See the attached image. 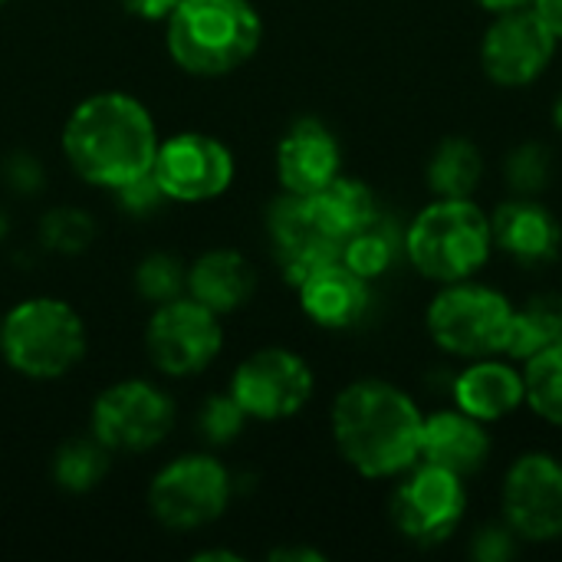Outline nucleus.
<instances>
[{
  "mask_svg": "<svg viewBox=\"0 0 562 562\" xmlns=\"http://www.w3.org/2000/svg\"><path fill=\"white\" fill-rule=\"evenodd\" d=\"M257 290V273L250 260L237 250H207L188 270V296L204 303L207 310L234 313Z\"/></svg>",
  "mask_w": 562,
  "mask_h": 562,
  "instance_id": "412c9836",
  "label": "nucleus"
},
{
  "mask_svg": "<svg viewBox=\"0 0 562 562\" xmlns=\"http://www.w3.org/2000/svg\"><path fill=\"white\" fill-rule=\"evenodd\" d=\"M270 557H273V560H310V562L323 560V553H316V550H273Z\"/></svg>",
  "mask_w": 562,
  "mask_h": 562,
  "instance_id": "c9c22d12",
  "label": "nucleus"
},
{
  "mask_svg": "<svg viewBox=\"0 0 562 562\" xmlns=\"http://www.w3.org/2000/svg\"><path fill=\"white\" fill-rule=\"evenodd\" d=\"M303 313L323 329H349L369 310V280L359 277L342 257L319 263L296 283Z\"/></svg>",
  "mask_w": 562,
  "mask_h": 562,
  "instance_id": "f3484780",
  "label": "nucleus"
},
{
  "mask_svg": "<svg viewBox=\"0 0 562 562\" xmlns=\"http://www.w3.org/2000/svg\"><path fill=\"white\" fill-rule=\"evenodd\" d=\"M517 533L510 527H487L474 537L471 557L477 562H504L517 553Z\"/></svg>",
  "mask_w": 562,
  "mask_h": 562,
  "instance_id": "2f4dec72",
  "label": "nucleus"
},
{
  "mask_svg": "<svg viewBox=\"0 0 562 562\" xmlns=\"http://www.w3.org/2000/svg\"><path fill=\"white\" fill-rule=\"evenodd\" d=\"M550 171H553V158H550V148L540 145V142H527V145H517L510 155H507V165H504V178L507 184L517 191V194H537L550 184Z\"/></svg>",
  "mask_w": 562,
  "mask_h": 562,
  "instance_id": "cd10ccee",
  "label": "nucleus"
},
{
  "mask_svg": "<svg viewBox=\"0 0 562 562\" xmlns=\"http://www.w3.org/2000/svg\"><path fill=\"white\" fill-rule=\"evenodd\" d=\"M135 286L145 300H151L158 306L188 290V270L168 254H151L148 260H142V267L135 273Z\"/></svg>",
  "mask_w": 562,
  "mask_h": 562,
  "instance_id": "c85d7f7f",
  "label": "nucleus"
},
{
  "mask_svg": "<svg viewBox=\"0 0 562 562\" xmlns=\"http://www.w3.org/2000/svg\"><path fill=\"white\" fill-rule=\"evenodd\" d=\"M109 454L112 451L95 435L72 438V441H66L56 451V458H53V477L69 494H89L109 474Z\"/></svg>",
  "mask_w": 562,
  "mask_h": 562,
  "instance_id": "a878e982",
  "label": "nucleus"
},
{
  "mask_svg": "<svg viewBox=\"0 0 562 562\" xmlns=\"http://www.w3.org/2000/svg\"><path fill=\"white\" fill-rule=\"evenodd\" d=\"M339 168V142L319 119H296L277 145V178L290 194H316Z\"/></svg>",
  "mask_w": 562,
  "mask_h": 562,
  "instance_id": "dca6fc26",
  "label": "nucleus"
},
{
  "mask_svg": "<svg viewBox=\"0 0 562 562\" xmlns=\"http://www.w3.org/2000/svg\"><path fill=\"white\" fill-rule=\"evenodd\" d=\"M501 507L507 527L527 543L562 540V464L553 454L530 451L504 477Z\"/></svg>",
  "mask_w": 562,
  "mask_h": 562,
  "instance_id": "ddd939ff",
  "label": "nucleus"
},
{
  "mask_svg": "<svg viewBox=\"0 0 562 562\" xmlns=\"http://www.w3.org/2000/svg\"><path fill=\"white\" fill-rule=\"evenodd\" d=\"M484 181V155L471 138H445L428 161V188L438 198H471Z\"/></svg>",
  "mask_w": 562,
  "mask_h": 562,
  "instance_id": "b1692460",
  "label": "nucleus"
},
{
  "mask_svg": "<svg viewBox=\"0 0 562 562\" xmlns=\"http://www.w3.org/2000/svg\"><path fill=\"white\" fill-rule=\"evenodd\" d=\"M464 507V477L422 461L405 471L392 494V524L405 540L435 547L461 527Z\"/></svg>",
  "mask_w": 562,
  "mask_h": 562,
  "instance_id": "9d476101",
  "label": "nucleus"
},
{
  "mask_svg": "<svg viewBox=\"0 0 562 562\" xmlns=\"http://www.w3.org/2000/svg\"><path fill=\"white\" fill-rule=\"evenodd\" d=\"M0 3H7V0H0Z\"/></svg>",
  "mask_w": 562,
  "mask_h": 562,
  "instance_id": "4c0bfd02",
  "label": "nucleus"
},
{
  "mask_svg": "<svg viewBox=\"0 0 562 562\" xmlns=\"http://www.w3.org/2000/svg\"><path fill=\"white\" fill-rule=\"evenodd\" d=\"M151 178L165 201L201 204L221 198L234 181L231 148L204 132H178L158 142Z\"/></svg>",
  "mask_w": 562,
  "mask_h": 562,
  "instance_id": "f8f14e48",
  "label": "nucleus"
},
{
  "mask_svg": "<svg viewBox=\"0 0 562 562\" xmlns=\"http://www.w3.org/2000/svg\"><path fill=\"white\" fill-rule=\"evenodd\" d=\"M221 346L224 329L217 323V313L184 293L168 303H158L145 329V349L151 366L175 379L204 372L221 356Z\"/></svg>",
  "mask_w": 562,
  "mask_h": 562,
  "instance_id": "6e6552de",
  "label": "nucleus"
},
{
  "mask_svg": "<svg viewBox=\"0 0 562 562\" xmlns=\"http://www.w3.org/2000/svg\"><path fill=\"white\" fill-rule=\"evenodd\" d=\"M527 405L550 425L562 428V346H553L524 362Z\"/></svg>",
  "mask_w": 562,
  "mask_h": 562,
  "instance_id": "bb28decb",
  "label": "nucleus"
},
{
  "mask_svg": "<svg viewBox=\"0 0 562 562\" xmlns=\"http://www.w3.org/2000/svg\"><path fill=\"white\" fill-rule=\"evenodd\" d=\"M553 346H562V293H543L514 310L504 356H510L514 362H527Z\"/></svg>",
  "mask_w": 562,
  "mask_h": 562,
  "instance_id": "5701e85b",
  "label": "nucleus"
},
{
  "mask_svg": "<svg viewBox=\"0 0 562 562\" xmlns=\"http://www.w3.org/2000/svg\"><path fill=\"white\" fill-rule=\"evenodd\" d=\"M398 250H405V237L398 231L395 221L375 214L362 231H356L346 244H342V260L366 277L369 283L379 280L382 273H389V267L395 263Z\"/></svg>",
  "mask_w": 562,
  "mask_h": 562,
  "instance_id": "393cba45",
  "label": "nucleus"
},
{
  "mask_svg": "<svg viewBox=\"0 0 562 562\" xmlns=\"http://www.w3.org/2000/svg\"><path fill=\"white\" fill-rule=\"evenodd\" d=\"M553 125H557V132L562 135V95L557 99V105H553Z\"/></svg>",
  "mask_w": 562,
  "mask_h": 562,
  "instance_id": "e433bc0d",
  "label": "nucleus"
},
{
  "mask_svg": "<svg viewBox=\"0 0 562 562\" xmlns=\"http://www.w3.org/2000/svg\"><path fill=\"white\" fill-rule=\"evenodd\" d=\"M151 112L125 92L82 99L63 125V155L69 168L99 188H125L151 175L158 151Z\"/></svg>",
  "mask_w": 562,
  "mask_h": 562,
  "instance_id": "f03ea898",
  "label": "nucleus"
},
{
  "mask_svg": "<svg viewBox=\"0 0 562 562\" xmlns=\"http://www.w3.org/2000/svg\"><path fill=\"white\" fill-rule=\"evenodd\" d=\"M454 405L484 425L501 422L527 405L524 372H517L510 362H497L494 356L471 359V366L454 379Z\"/></svg>",
  "mask_w": 562,
  "mask_h": 562,
  "instance_id": "aec40b11",
  "label": "nucleus"
},
{
  "mask_svg": "<svg viewBox=\"0 0 562 562\" xmlns=\"http://www.w3.org/2000/svg\"><path fill=\"white\" fill-rule=\"evenodd\" d=\"M175 425V402L165 389L145 379H122L109 385L92 405V435L109 451L142 454L168 438Z\"/></svg>",
  "mask_w": 562,
  "mask_h": 562,
  "instance_id": "1a4fd4ad",
  "label": "nucleus"
},
{
  "mask_svg": "<svg viewBox=\"0 0 562 562\" xmlns=\"http://www.w3.org/2000/svg\"><path fill=\"white\" fill-rule=\"evenodd\" d=\"M263 40V20L250 0H181L165 20L171 59L194 76L240 69Z\"/></svg>",
  "mask_w": 562,
  "mask_h": 562,
  "instance_id": "7ed1b4c3",
  "label": "nucleus"
},
{
  "mask_svg": "<svg viewBox=\"0 0 562 562\" xmlns=\"http://www.w3.org/2000/svg\"><path fill=\"white\" fill-rule=\"evenodd\" d=\"M474 3H481V7H484V10H491V13H507V10L530 7L533 0H474Z\"/></svg>",
  "mask_w": 562,
  "mask_h": 562,
  "instance_id": "f704fd0d",
  "label": "nucleus"
},
{
  "mask_svg": "<svg viewBox=\"0 0 562 562\" xmlns=\"http://www.w3.org/2000/svg\"><path fill=\"white\" fill-rule=\"evenodd\" d=\"M178 3H181V0H122V7H125L132 16L148 20V23H165Z\"/></svg>",
  "mask_w": 562,
  "mask_h": 562,
  "instance_id": "473e14b6",
  "label": "nucleus"
},
{
  "mask_svg": "<svg viewBox=\"0 0 562 562\" xmlns=\"http://www.w3.org/2000/svg\"><path fill=\"white\" fill-rule=\"evenodd\" d=\"M491 217L471 198H435L405 234L412 267L435 283L471 280L491 257Z\"/></svg>",
  "mask_w": 562,
  "mask_h": 562,
  "instance_id": "20e7f679",
  "label": "nucleus"
},
{
  "mask_svg": "<svg viewBox=\"0 0 562 562\" xmlns=\"http://www.w3.org/2000/svg\"><path fill=\"white\" fill-rule=\"evenodd\" d=\"M487 458H491V435L484 431V422L464 415L461 408L425 415L418 461L445 468L458 477H471L487 464Z\"/></svg>",
  "mask_w": 562,
  "mask_h": 562,
  "instance_id": "6ab92c4d",
  "label": "nucleus"
},
{
  "mask_svg": "<svg viewBox=\"0 0 562 562\" xmlns=\"http://www.w3.org/2000/svg\"><path fill=\"white\" fill-rule=\"evenodd\" d=\"M267 227H270V240H273V254L280 260V270H283L286 283H293V286L306 273H313L319 263L342 257V244L319 227L306 194L283 191L270 204Z\"/></svg>",
  "mask_w": 562,
  "mask_h": 562,
  "instance_id": "2eb2a0df",
  "label": "nucleus"
},
{
  "mask_svg": "<svg viewBox=\"0 0 562 562\" xmlns=\"http://www.w3.org/2000/svg\"><path fill=\"white\" fill-rule=\"evenodd\" d=\"M415 398L392 382L359 379L333 402V441L342 461L369 481L402 477L422 454Z\"/></svg>",
  "mask_w": 562,
  "mask_h": 562,
  "instance_id": "f257e3e1",
  "label": "nucleus"
},
{
  "mask_svg": "<svg viewBox=\"0 0 562 562\" xmlns=\"http://www.w3.org/2000/svg\"><path fill=\"white\" fill-rule=\"evenodd\" d=\"M497 20L487 26L481 40V66L491 82L520 89L537 82L557 56L560 40L547 30V23L533 13V7L494 13Z\"/></svg>",
  "mask_w": 562,
  "mask_h": 562,
  "instance_id": "4468645a",
  "label": "nucleus"
},
{
  "mask_svg": "<svg viewBox=\"0 0 562 562\" xmlns=\"http://www.w3.org/2000/svg\"><path fill=\"white\" fill-rule=\"evenodd\" d=\"M244 422H247V415H244V408L234 402V395H231V392H227V395H214V398H207V402H204V408H201V415H198V425H201L204 438H207V441H214V445H227V441H234V438L244 431Z\"/></svg>",
  "mask_w": 562,
  "mask_h": 562,
  "instance_id": "7c9ffc66",
  "label": "nucleus"
},
{
  "mask_svg": "<svg viewBox=\"0 0 562 562\" xmlns=\"http://www.w3.org/2000/svg\"><path fill=\"white\" fill-rule=\"evenodd\" d=\"M0 352L26 379H59L86 352L82 316L53 296L23 300L0 319Z\"/></svg>",
  "mask_w": 562,
  "mask_h": 562,
  "instance_id": "39448f33",
  "label": "nucleus"
},
{
  "mask_svg": "<svg viewBox=\"0 0 562 562\" xmlns=\"http://www.w3.org/2000/svg\"><path fill=\"white\" fill-rule=\"evenodd\" d=\"M428 333L438 349L458 359L504 356L514 323V306L501 290L481 283H445V290L428 306Z\"/></svg>",
  "mask_w": 562,
  "mask_h": 562,
  "instance_id": "423d86ee",
  "label": "nucleus"
},
{
  "mask_svg": "<svg viewBox=\"0 0 562 562\" xmlns=\"http://www.w3.org/2000/svg\"><path fill=\"white\" fill-rule=\"evenodd\" d=\"M306 198H310V207H313L319 227L329 237H336L339 244H346L356 231H362L379 214L372 188L366 181L346 178V175H336L326 188H319L316 194H306Z\"/></svg>",
  "mask_w": 562,
  "mask_h": 562,
  "instance_id": "4be33fe9",
  "label": "nucleus"
},
{
  "mask_svg": "<svg viewBox=\"0 0 562 562\" xmlns=\"http://www.w3.org/2000/svg\"><path fill=\"white\" fill-rule=\"evenodd\" d=\"M231 504V474L211 454L168 461L148 487V510L168 530H201Z\"/></svg>",
  "mask_w": 562,
  "mask_h": 562,
  "instance_id": "0eeeda50",
  "label": "nucleus"
},
{
  "mask_svg": "<svg viewBox=\"0 0 562 562\" xmlns=\"http://www.w3.org/2000/svg\"><path fill=\"white\" fill-rule=\"evenodd\" d=\"M95 227H92V217L76 211V207H59V211H49L43 217V240L53 247V250H63V254H79L89 247Z\"/></svg>",
  "mask_w": 562,
  "mask_h": 562,
  "instance_id": "c756f323",
  "label": "nucleus"
},
{
  "mask_svg": "<svg viewBox=\"0 0 562 562\" xmlns=\"http://www.w3.org/2000/svg\"><path fill=\"white\" fill-rule=\"evenodd\" d=\"M316 379L313 369L290 349H257L247 356L234 379L231 395L244 408L247 418L257 422H283L300 415L313 398Z\"/></svg>",
  "mask_w": 562,
  "mask_h": 562,
  "instance_id": "9b49d317",
  "label": "nucleus"
},
{
  "mask_svg": "<svg viewBox=\"0 0 562 562\" xmlns=\"http://www.w3.org/2000/svg\"><path fill=\"white\" fill-rule=\"evenodd\" d=\"M530 7L547 23V30L562 43V0H533Z\"/></svg>",
  "mask_w": 562,
  "mask_h": 562,
  "instance_id": "72a5a7b5",
  "label": "nucleus"
},
{
  "mask_svg": "<svg viewBox=\"0 0 562 562\" xmlns=\"http://www.w3.org/2000/svg\"><path fill=\"white\" fill-rule=\"evenodd\" d=\"M491 234H494V247H501L507 257H514L524 267H543L560 257V221L527 194L504 201L491 214Z\"/></svg>",
  "mask_w": 562,
  "mask_h": 562,
  "instance_id": "a211bd4d",
  "label": "nucleus"
}]
</instances>
